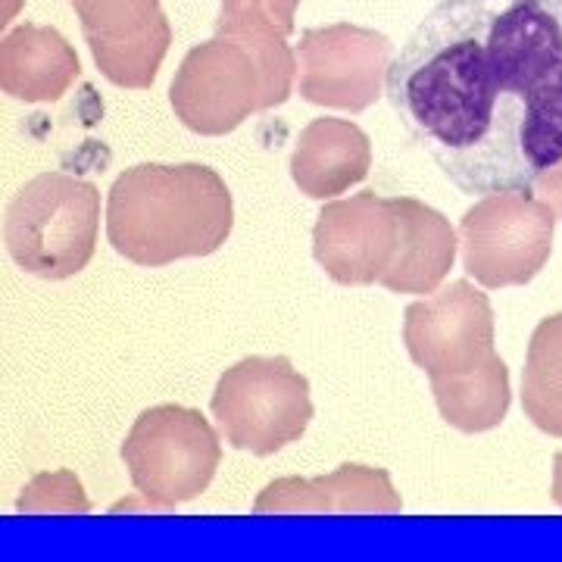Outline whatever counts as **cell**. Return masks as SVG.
I'll return each instance as SVG.
<instances>
[{
  "mask_svg": "<svg viewBox=\"0 0 562 562\" xmlns=\"http://www.w3.org/2000/svg\"><path fill=\"white\" fill-rule=\"evenodd\" d=\"M387 98L462 194L535 191L562 162V0H441Z\"/></svg>",
  "mask_w": 562,
  "mask_h": 562,
  "instance_id": "6da1fadb",
  "label": "cell"
},
{
  "mask_svg": "<svg viewBox=\"0 0 562 562\" xmlns=\"http://www.w3.org/2000/svg\"><path fill=\"white\" fill-rule=\"evenodd\" d=\"M235 206L222 176L201 162H140L110 188L106 238L135 266L210 257L232 235Z\"/></svg>",
  "mask_w": 562,
  "mask_h": 562,
  "instance_id": "7a4b0ae2",
  "label": "cell"
},
{
  "mask_svg": "<svg viewBox=\"0 0 562 562\" xmlns=\"http://www.w3.org/2000/svg\"><path fill=\"white\" fill-rule=\"evenodd\" d=\"M101 194L69 172H41L7 206L3 241L22 272L47 281L79 276L94 257Z\"/></svg>",
  "mask_w": 562,
  "mask_h": 562,
  "instance_id": "3957f363",
  "label": "cell"
},
{
  "mask_svg": "<svg viewBox=\"0 0 562 562\" xmlns=\"http://www.w3.org/2000/svg\"><path fill=\"white\" fill-rule=\"evenodd\" d=\"M128 479L154 509H172L201 497L222 460L213 425L188 406L140 413L122 443Z\"/></svg>",
  "mask_w": 562,
  "mask_h": 562,
  "instance_id": "277c9868",
  "label": "cell"
},
{
  "mask_svg": "<svg viewBox=\"0 0 562 562\" xmlns=\"http://www.w3.org/2000/svg\"><path fill=\"white\" fill-rule=\"evenodd\" d=\"M210 409L222 438L257 457L301 441L313 419L310 382L284 357H247L225 369Z\"/></svg>",
  "mask_w": 562,
  "mask_h": 562,
  "instance_id": "5b68a950",
  "label": "cell"
},
{
  "mask_svg": "<svg viewBox=\"0 0 562 562\" xmlns=\"http://www.w3.org/2000/svg\"><path fill=\"white\" fill-rule=\"evenodd\" d=\"M557 210L535 191L484 194L460 222L462 266L482 288L528 284L553 254Z\"/></svg>",
  "mask_w": 562,
  "mask_h": 562,
  "instance_id": "8992f818",
  "label": "cell"
},
{
  "mask_svg": "<svg viewBox=\"0 0 562 562\" xmlns=\"http://www.w3.org/2000/svg\"><path fill=\"white\" fill-rule=\"evenodd\" d=\"M403 344L428 382L462 379L484 369L494 350V310L487 294L469 281H453L435 297L406 306Z\"/></svg>",
  "mask_w": 562,
  "mask_h": 562,
  "instance_id": "52a82bcc",
  "label": "cell"
},
{
  "mask_svg": "<svg viewBox=\"0 0 562 562\" xmlns=\"http://www.w3.org/2000/svg\"><path fill=\"white\" fill-rule=\"evenodd\" d=\"M269 106L260 57L235 41H213L191 50L172 81V110L198 135H228L250 113Z\"/></svg>",
  "mask_w": 562,
  "mask_h": 562,
  "instance_id": "ba28073f",
  "label": "cell"
},
{
  "mask_svg": "<svg viewBox=\"0 0 562 562\" xmlns=\"http://www.w3.org/2000/svg\"><path fill=\"white\" fill-rule=\"evenodd\" d=\"M403 238L401 198L362 191L322 210L313 228V257L338 284H382L401 262Z\"/></svg>",
  "mask_w": 562,
  "mask_h": 562,
  "instance_id": "9c48e42d",
  "label": "cell"
},
{
  "mask_svg": "<svg viewBox=\"0 0 562 562\" xmlns=\"http://www.w3.org/2000/svg\"><path fill=\"white\" fill-rule=\"evenodd\" d=\"M391 69V44L350 25L306 32L301 44V94L319 106L362 113L382 98Z\"/></svg>",
  "mask_w": 562,
  "mask_h": 562,
  "instance_id": "30bf717a",
  "label": "cell"
},
{
  "mask_svg": "<svg viewBox=\"0 0 562 562\" xmlns=\"http://www.w3.org/2000/svg\"><path fill=\"white\" fill-rule=\"evenodd\" d=\"M91 50L103 76L122 88H147L157 79L169 29L157 0H76Z\"/></svg>",
  "mask_w": 562,
  "mask_h": 562,
  "instance_id": "8fae6325",
  "label": "cell"
},
{
  "mask_svg": "<svg viewBox=\"0 0 562 562\" xmlns=\"http://www.w3.org/2000/svg\"><path fill=\"white\" fill-rule=\"evenodd\" d=\"M403 501L391 475L369 465H341L325 479H279L254 503V513H366V516H394Z\"/></svg>",
  "mask_w": 562,
  "mask_h": 562,
  "instance_id": "7c38bea8",
  "label": "cell"
},
{
  "mask_svg": "<svg viewBox=\"0 0 562 562\" xmlns=\"http://www.w3.org/2000/svg\"><path fill=\"white\" fill-rule=\"evenodd\" d=\"M372 169V144L360 125L347 120H313L291 154V179L301 194L328 201L360 184Z\"/></svg>",
  "mask_w": 562,
  "mask_h": 562,
  "instance_id": "4fadbf2b",
  "label": "cell"
},
{
  "mask_svg": "<svg viewBox=\"0 0 562 562\" xmlns=\"http://www.w3.org/2000/svg\"><path fill=\"white\" fill-rule=\"evenodd\" d=\"M79 76L72 47L47 29H20L3 41L0 85L20 101H57Z\"/></svg>",
  "mask_w": 562,
  "mask_h": 562,
  "instance_id": "5bb4252c",
  "label": "cell"
},
{
  "mask_svg": "<svg viewBox=\"0 0 562 562\" xmlns=\"http://www.w3.org/2000/svg\"><path fill=\"white\" fill-rule=\"evenodd\" d=\"M406 216L401 262L382 281L394 294H435L457 260L460 238L438 210L425 206L416 198H401Z\"/></svg>",
  "mask_w": 562,
  "mask_h": 562,
  "instance_id": "9a60e30c",
  "label": "cell"
},
{
  "mask_svg": "<svg viewBox=\"0 0 562 562\" xmlns=\"http://www.w3.org/2000/svg\"><path fill=\"white\" fill-rule=\"evenodd\" d=\"M291 10L294 0H225L222 16V29L250 41L247 47H254V54L260 57L272 106L288 101L294 79V60L281 41L291 29Z\"/></svg>",
  "mask_w": 562,
  "mask_h": 562,
  "instance_id": "2e32d148",
  "label": "cell"
},
{
  "mask_svg": "<svg viewBox=\"0 0 562 562\" xmlns=\"http://www.w3.org/2000/svg\"><path fill=\"white\" fill-rule=\"evenodd\" d=\"M431 391L443 422L465 435L491 431L509 413V372L501 357H494L472 375L435 382Z\"/></svg>",
  "mask_w": 562,
  "mask_h": 562,
  "instance_id": "e0dca14e",
  "label": "cell"
},
{
  "mask_svg": "<svg viewBox=\"0 0 562 562\" xmlns=\"http://www.w3.org/2000/svg\"><path fill=\"white\" fill-rule=\"evenodd\" d=\"M525 416L550 438H562V313L543 319L525 357Z\"/></svg>",
  "mask_w": 562,
  "mask_h": 562,
  "instance_id": "ac0fdd59",
  "label": "cell"
},
{
  "mask_svg": "<svg viewBox=\"0 0 562 562\" xmlns=\"http://www.w3.org/2000/svg\"><path fill=\"white\" fill-rule=\"evenodd\" d=\"M20 509L22 513H88L91 503L72 472H54V475H38L22 491Z\"/></svg>",
  "mask_w": 562,
  "mask_h": 562,
  "instance_id": "d6986e66",
  "label": "cell"
},
{
  "mask_svg": "<svg viewBox=\"0 0 562 562\" xmlns=\"http://www.w3.org/2000/svg\"><path fill=\"white\" fill-rule=\"evenodd\" d=\"M535 194H541L543 201L550 203L557 210V216L562 220V162L535 179Z\"/></svg>",
  "mask_w": 562,
  "mask_h": 562,
  "instance_id": "ffe728a7",
  "label": "cell"
},
{
  "mask_svg": "<svg viewBox=\"0 0 562 562\" xmlns=\"http://www.w3.org/2000/svg\"><path fill=\"white\" fill-rule=\"evenodd\" d=\"M553 501L562 506V453H557L553 460Z\"/></svg>",
  "mask_w": 562,
  "mask_h": 562,
  "instance_id": "44dd1931",
  "label": "cell"
}]
</instances>
